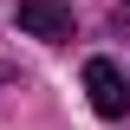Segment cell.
<instances>
[{
  "mask_svg": "<svg viewBox=\"0 0 130 130\" xmlns=\"http://www.w3.org/2000/svg\"><path fill=\"white\" fill-rule=\"evenodd\" d=\"M85 91H91V111H98V117H124V111H130L124 72H117L111 59H91V65H85Z\"/></svg>",
  "mask_w": 130,
  "mask_h": 130,
  "instance_id": "obj_1",
  "label": "cell"
},
{
  "mask_svg": "<svg viewBox=\"0 0 130 130\" xmlns=\"http://www.w3.org/2000/svg\"><path fill=\"white\" fill-rule=\"evenodd\" d=\"M20 26L32 32V39H72V7L65 0H20Z\"/></svg>",
  "mask_w": 130,
  "mask_h": 130,
  "instance_id": "obj_2",
  "label": "cell"
}]
</instances>
